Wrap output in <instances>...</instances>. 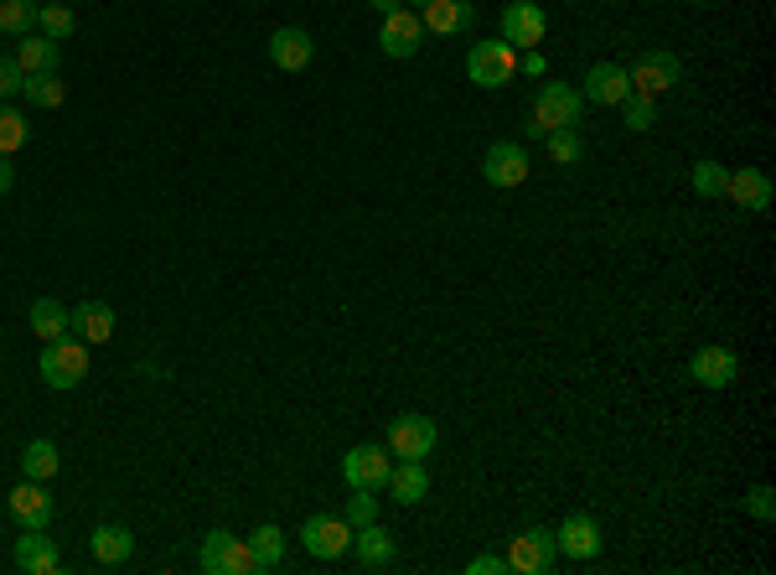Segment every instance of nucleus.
I'll return each mask as SVG.
<instances>
[{
    "label": "nucleus",
    "instance_id": "nucleus-38",
    "mask_svg": "<svg viewBox=\"0 0 776 575\" xmlns=\"http://www.w3.org/2000/svg\"><path fill=\"white\" fill-rule=\"evenodd\" d=\"M508 561L503 555H477V561H466V575H503Z\"/></svg>",
    "mask_w": 776,
    "mask_h": 575
},
{
    "label": "nucleus",
    "instance_id": "nucleus-3",
    "mask_svg": "<svg viewBox=\"0 0 776 575\" xmlns=\"http://www.w3.org/2000/svg\"><path fill=\"white\" fill-rule=\"evenodd\" d=\"M435 436H440V430H435L430 415H394L384 446L394 462H425V456L435 452Z\"/></svg>",
    "mask_w": 776,
    "mask_h": 575
},
{
    "label": "nucleus",
    "instance_id": "nucleus-29",
    "mask_svg": "<svg viewBox=\"0 0 776 575\" xmlns=\"http://www.w3.org/2000/svg\"><path fill=\"white\" fill-rule=\"evenodd\" d=\"M37 16H42L37 0H0V31H6V37H31V31H37Z\"/></svg>",
    "mask_w": 776,
    "mask_h": 575
},
{
    "label": "nucleus",
    "instance_id": "nucleus-28",
    "mask_svg": "<svg viewBox=\"0 0 776 575\" xmlns=\"http://www.w3.org/2000/svg\"><path fill=\"white\" fill-rule=\"evenodd\" d=\"M58 467H62V456H58V446L52 440H27V452H21V472H27L31 483H52L58 477Z\"/></svg>",
    "mask_w": 776,
    "mask_h": 575
},
{
    "label": "nucleus",
    "instance_id": "nucleus-25",
    "mask_svg": "<svg viewBox=\"0 0 776 575\" xmlns=\"http://www.w3.org/2000/svg\"><path fill=\"white\" fill-rule=\"evenodd\" d=\"M89 549L99 565H125L135 555V534L125 529V524H99V529L89 534Z\"/></svg>",
    "mask_w": 776,
    "mask_h": 575
},
{
    "label": "nucleus",
    "instance_id": "nucleus-35",
    "mask_svg": "<svg viewBox=\"0 0 776 575\" xmlns=\"http://www.w3.org/2000/svg\"><path fill=\"white\" fill-rule=\"evenodd\" d=\"M347 524L352 529H362V524H378V498L368 493V487H352V498H347Z\"/></svg>",
    "mask_w": 776,
    "mask_h": 575
},
{
    "label": "nucleus",
    "instance_id": "nucleus-33",
    "mask_svg": "<svg viewBox=\"0 0 776 575\" xmlns=\"http://www.w3.org/2000/svg\"><path fill=\"white\" fill-rule=\"evenodd\" d=\"M37 31L52 37V42H62V37H73V31H78V16L68 11V6H58V0H47L42 16H37Z\"/></svg>",
    "mask_w": 776,
    "mask_h": 575
},
{
    "label": "nucleus",
    "instance_id": "nucleus-16",
    "mask_svg": "<svg viewBox=\"0 0 776 575\" xmlns=\"http://www.w3.org/2000/svg\"><path fill=\"white\" fill-rule=\"evenodd\" d=\"M316 58V42H311V31H300V27H280L275 37H269V62L280 68V73H300V68H311Z\"/></svg>",
    "mask_w": 776,
    "mask_h": 575
},
{
    "label": "nucleus",
    "instance_id": "nucleus-14",
    "mask_svg": "<svg viewBox=\"0 0 776 575\" xmlns=\"http://www.w3.org/2000/svg\"><path fill=\"white\" fill-rule=\"evenodd\" d=\"M6 514L21 524V529H47L52 524V493H47V483H21L11 487V498H6Z\"/></svg>",
    "mask_w": 776,
    "mask_h": 575
},
{
    "label": "nucleus",
    "instance_id": "nucleus-4",
    "mask_svg": "<svg viewBox=\"0 0 776 575\" xmlns=\"http://www.w3.org/2000/svg\"><path fill=\"white\" fill-rule=\"evenodd\" d=\"M513 73H518V47L477 42L471 52H466V78H471L477 89H503Z\"/></svg>",
    "mask_w": 776,
    "mask_h": 575
},
{
    "label": "nucleus",
    "instance_id": "nucleus-44",
    "mask_svg": "<svg viewBox=\"0 0 776 575\" xmlns=\"http://www.w3.org/2000/svg\"><path fill=\"white\" fill-rule=\"evenodd\" d=\"M37 6H47V0H37Z\"/></svg>",
    "mask_w": 776,
    "mask_h": 575
},
{
    "label": "nucleus",
    "instance_id": "nucleus-5",
    "mask_svg": "<svg viewBox=\"0 0 776 575\" xmlns=\"http://www.w3.org/2000/svg\"><path fill=\"white\" fill-rule=\"evenodd\" d=\"M508 571H518V575H544V571H554V561H559V549H554V529H518L508 539Z\"/></svg>",
    "mask_w": 776,
    "mask_h": 575
},
{
    "label": "nucleus",
    "instance_id": "nucleus-27",
    "mask_svg": "<svg viewBox=\"0 0 776 575\" xmlns=\"http://www.w3.org/2000/svg\"><path fill=\"white\" fill-rule=\"evenodd\" d=\"M249 549H255V571L275 575L285 565V534L280 524H259L255 534H249Z\"/></svg>",
    "mask_w": 776,
    "mask_h": 575
},
{
    "label": "nucleus",
    "instance_id": "nucleus-26",
    "mask_svg": "<svg viewBox=\"0 0 776 575\" xmlns=\"http://www.w3.org/2000/svg\"><path fill=\"white\" fill-rule=\"evenodd\" d=\"M31 333L42 337V343L68 337V306H62L58 296H37V301H31Z\"/></svg>",
    "mask_w": 776,
    "mask_h": 575
},
{
    "label": "nucleus",
    "instance_id": "nucleus-7",
    "mask_svg": "<svg viewBox=\"0 0 776 575\" xmlns=\"http://www.w3.org/2000/svg\"><path fill=\"white\" fill-rule=\"evenodd\" d=\"M627 83H631V93H643V99H663V93L678 83V58L663 52V47H647V52H637V62L627 68Z\"/></svg>",
    "mask_w": 776,
    "mask_h": 575
},
{
    "label": "nucleus",
    "instance_id": "nucleus-20",
    "mask_svg": "<svg viewBox=\"0 0 776 575\" xmlns=\"http://www.w3.org/2000/svg\"><path fill=\"white\" fill-rule=\"evenodd\" d=\"M688 374L704 384V389H730L735 374H740V358L730 348H699L688 358Z\"/></svg>",
    "mask_w": 776,
    "mask_h": 575
},
{
    "label": "nucleus",
    "instance_id": "nucleus-10",
    "mask_svg": "<svg viewBox=\"0 0 776 575\" xmlns=\"http://www.w3.org/2000/svg\"><path fill=\"white\" fill-rule=\"evenodd\" d=\"M388 472H394V456H388V446H374V440H362V446H352V452L342 456V483L347 487H368V493H378V487L388 483Z\"/></svg>",
    "mask_w": 776,
    "mask_h": 575
},
{
    "label": "nucleus",
    "instance_id": "nucleus-19",
    "mask_svg": "<svg viewBox=\"0 0 776 575\" xmlns=\"http://www.w3.org/2000/svg\"><path fill=\"white\" fill-rule=\"evenodd\" d=\"M772 177H766L762 167H740L730 171V182H725V197H730L735 208H746V212H766L772 208Z\"/></svg>",
    "mask_w": 776,
    "mask_h": 575
},
{
    "label": "nucleus",
    "instance_id": "nucleus-37",
    "mask_svg": "<svg viewBox=\"0 0 776 575\" xmlns=\"http://www.w3.org/2000/svg\"><path fill=\"white\" fill-rule=\"evenodd\" d=\"M21 83H27V73L16 68V58H0V99H11V93H21Z\"/></svg>",
    "mask_w": 776,
    "mask_h": 575
},
{
    "label": "nucleus",
    "instance_id": "nucleus-9",
    "mask_svg": "<svg viewBox=\"0 0 776 575\" xmlns=\"http://www.w3.org/2000/svg\"><path fill=\"white\" fill-rule=\"evenodd\" d=\"M554 549L569 555V561H596L606 549V529H600L596 514H569L559 529H554Z\"/></svg>",
    "mask_w": 776,
    "mask_h": 575
},
{
    "label": "nucleus",
    "instance_id": "nucleus-39",
    "mask_svg": "<svg viewBox=\"0 0 776 575\" xmlns=\"http://www.w3.org/2000/svg\"><path fill=\"white\" fill-rule=\"evenodd\" d=\"M746 503H750V514L762 518V524L776 514V508H772V487H766V483H762V487H750V498H746Z\"/></svg>",
    "mask_w": 776,
    "mask_h": 575
},
{
    "label": "nucleus",
    "instance_id": "nucleus-32",
    "mask_svg": "<svg viewBox=\"0 0 776 575\" xmlns=\"http://www.w3.org/2000/svg\"><path fill=\"white\" fill-rule=\"evenodd\" d=\"M688 182H694V192L699 197H725V182H730V167H719V161H694V171H688Z\"/></svg>",
    "mask_w": 776,
    "mask_h": 575
},
{
    "label": "nucleus",
    "instance_id": "nucleus-12",
    "mask_svg": "<svg viewBox=\"0 0 776 575\" xmlns=\"http://www.w3.org/2000/svg\"><path fill=\"white\" fill-rule=\"evenodd\" d=\"M528 167H534V161H528V151H523L518 140H497L493 151L481 156V177H487V187H503V192L528 182Z\"/></svg>",
    "mask_w": 776,
    "mask_h": 575
},
{
    "label": "nucleus",
    "instance_id": "nucleus-22",
    "mask_svg": "<svg viewBox=\"0 0 776 575\" xmlns=\"http://www.w3.org/2000/svg\"><path fill=\"white\" fill-rule=\"evenodd\" d=\"M68 333H78L89 348H99V343H109L115 337V306L105 301H83L68 311Z\"/></svg>",
    "mask_w": 776,
    "mask_h": 575
},
{
    "label": "nucleus",
    "instance_id": "nucleus-24",
    "mask_svg": "<svg viewBox=\"0 0 776 575\" xmlns=\"http://www.w3.org/2000/svg\"><path fill=\"white\" fill-rule=\"evenodd\" d=\"M388 498L404 503V508H415V503H425V493H430V477H425V467L419 462H394V472H388Z\"/></svg>",
    "mask_w": 776,
    "mask_h": 575
},
{
    "label": "nucleus",
    "instance_id": "nucleus-6",
    "mask_svg": "<svg viewBox=\"0 0 776 575\" xmlns=\"http://www.w3.org/2000/svg\"><path fill=\"white\" fill-rule=\"evenodd\" d=\"M300 545H306V555H316V561H342L347 549H352V524L337 514H311L300 524Z\"/></svg>",
    "mask_w": 776,
    "mask_h": 575
},
{
    "label": "nucleus",
    "instance_id": "nucleus-41",
    "mask_svg": "<svg viewBox=\"0 0 776 575\" xmlns=\"http://www.w3.org/2000/svg\"><path fill=\"white\" fill-rule=\"evenodd\" d=\"M16 187V167H11V156H0V197Z\"/></svg>",
    "mask_w": 776,
    "mask_h": 575
},
{
    "label": "nucleus",
    "instance_id": "nucleus-13",
    "mask_svg": "<svg viewBox=\"0 0 776 575\" xmlns=\"http://www.w3.org/2000/svg\"><path fill=\"white\" fill-rule=\"evenodd\" d=\"M544 31H549V16L538 11L534 0H513L508 11H503V42L518 47V52L544 42Z\"/></svg>",
    "mask_w": 776,
    "mask_h": 575
},
{
    "label": "nucleus",
    "instance_id": "nucleus-15",
    "mask_svg": "<svg viewBox=\"0 0 776 575\" xmlns=\"http://www.w3.org/2000/svg\"><path fill=\"white\" fill-rule=\"evenodd\" d=\"M627 93H631V83H627V68H621V62H596V68L585 73V89H580V99H585V105L611 109V105H621Z\"/></svg>",
    "mask_w": 776,
    "mask_h": 575
},
{
    "label": "nucleus",
    "instance_id": "nucleus-42",
    "mask_svg": "<svg viewBox=\"0 0 776 575\" xmlns=\"http://www.w3.org/2000/svg\"><path fill=\"white\" fill-rule=\"evenodd\" d=\"M368 6H374V16H394L404 0H368Z\"/></svg>",
    "mask_w": 776,
    "mask_h": 575
},
{
    "label": "nucleus",
    "instance_id": "nucleus-23",
    "mask_svg": "<svg viewBox=\"0 0 776 575\" xmlns=\"http://www.w3.org/2000/svg\"><path fill=\"white\" fill-rule=\"evenodd\" d=\"M16 68L21 73H58V42L42 37V31H31V37H16Z\"/></svg>",
    "mask_w": 776,
    "mask_h": 575
},
{
    "label": "nucleus",
    "instance_id": "nucleus-1",
    "mask_svg": "<svg viewBox=\"0 0 776 575\" xmlns=\"http://www.w3.org/2000/svg\"><path fill=\"white\" fill-rule=\"evenodd\" d=\"M37 374H42L47 389H78L83 374H89V343H83V337H58V343H47Z\"/></svg>",
    "mask_w": 776,
    "mask_h": 575
},
{
    "label": "nucleus",
    "instance_id": "nucleus-18",
    "mask_svg": "<svg viewBox=\"0 0 776 575\" xmlns=\"http://www.w3.org/2000/svg\"><path fill=\"white\" fill-rule=\"evenodd\" d=\"M16 571H27V575H58L62 571V555H58V545L47 539V529H21V539H16Z\"/></svg>",
    "mask_w": 776,
    "mask_h": 575
},
{
    "label": "nucleus",
    "instance_id": "nucleus-36",
    "mask_svg": "<svg viewBox=\"0 0 776 575\" xmlns=\"http://www.w3.org/2000/svg\"><path fill=\"white\" fill-rule=\"evenodd\" d=\"M621 115H627V125H631V130H653V120H657V99H643V93H627V99H621Z\"/></svg>",
    "mask_w": 776,
    "mask_h": 575
},
{
    "label": "nucleus",
    "instance_id": "nucleus-40",
    "mask_svg": "<svg viewBox=\"0 0 776 575\" xmlns=\"http://www.w3.org/2000/svg\"><path fill=\"white\" fill-rule=\"evenodd\" d=\"M518 68H523L528 78H544V73H549V62H544V52H538V47H528V52H523Z\"/></svg>",
    "mask_w": 776,
    "mask_h": 575
},
{
    "label": "nucleus",
    "instance_id": "nucleus-31",
    "mask_svg": "<svg viewBox=\"0 0 776 575\" xmlns=\"http://www.w3.org/2000/svg\"><path fill=\"white\" fill-rule=\"evenodd\" d=\"M21 146H27V115L0 99V156H16Z\"/></svg>",
    "mask_w": 776,
    "mask_h": 575
},
{
    "label": "nucleus",
    "instance_id": "nucleus-43",
    "mask_svg": "<svg viewBox=\"0 0 776 575\" xmlns=\"http://www.w3.org/2000/svg\"><path fill=\"white\" fill-rule=\"evenodd\" d=\"M415 6H425V0H415Z\"/></svg>",
    "mask_w": 776,
    "mask_h": 575
},
{
    "label": "nucleus",
    "instance_id": "nucleus-30",
    "mask_svg": "<svg viewBox=\"0 0 776 575\" xmlns=\"http://www.w3.org/2000/svg\"><path fill=\"white\" fill-rule=\"evenodd\" d=\"M21 93H27L37 109H62V99H68V89H62V78H58V73H27Z\"/></svg>",
    "mask_w": 776,
    "mask_h": 575
},
{
    "label": "nucleus",
    "instance_id": "nucleus-11",
    "mask_svg": "<svg viewBox=\"0 0 776 575\" xmlns=\"http://www.w3.org/2000/svg\"><path fill=\"white\" fill-rule=\"evenodd\" d=\"M378 47H384L388 58H415L419 47H425V27H419L415 6H399L394 16H378Z\"/></svg>",
    "mask_w": 776,
    "mask_h": 575
},
{
    "label": "nucleus",
    "instance_id": "nucleus-34",
    "mask_svg": "<svg viewBox=\"0 0 776 575\" xmlns=\"http://www.w3.org/2000/svg\"><path fill=\"white\" fill-rule=\"evenodd\" d=\"M549 156L554 161H559V167H575V161H580L585 156V140H580V125H569V130H549Z\"/></svg>",
    "mask_w": 776,
    "mask_h": 575
},
{
    "label": "nucleus",
    "instance_id": "nucleus-17",
    "mask_svg": "<svg viewBox=\"0 0 776 575\" xmlns=\"http://www.w3.org/2000/svg\"><path fill=\"white\" fill-rule=\"evenodd\" d=\"M477 21V6L471 0H425L419 6V27L435 31V37H456Z\"/></svg>",
    "mask_w": 776,
    "mask_h": 575
},
{
    "label": "nucleus",
    "instance_id": "nucleus-2",
    "mask_svg": "<svg viewBox=\"0 0 776 575\" xmlns=\"http://www.w3.org/2000/svg\"><path fill=\"white\" fill-rule=\"evenodd\" d=\"M569 125H580V89H569V83H544L534 99V125H528V136H549V130H569Z\"/></svg>",
    "mask_w": 776,
    "mask_h": 575
},
{
    "label": "nucleus",
    "instance_id": "nucleus-8",
    "mask_svg": "<svg viewBox=\"0 0 776 575\" xmlns=\"http://www.w3.org/2000/svg\"><path fill=\"white\" fill-rule=\"evenodd\" d=\"M202 571L208 575H249L255 571V549H249V539H233L228 529H208V539H202Z\"/></svg>",
    "mask_w": 776,
    "mask_h": 575
},
{
    "label": "nucleus",
    "instance_id": "nucleus-21",
    "mask_svg": "<svg viewBox=\"0 0 776 575\" xmlns=\"http://www.w3.org/2000/svg\"><path fill=\"white\" fill-rule=\"evenodd\" d=\"M352 549H358L362 571H388V565L399 561V539H394L384 524H362V529H352Z\"/></svg>",
    "mask_w": 776,
    "mask_h": 575
}]
</instances>
